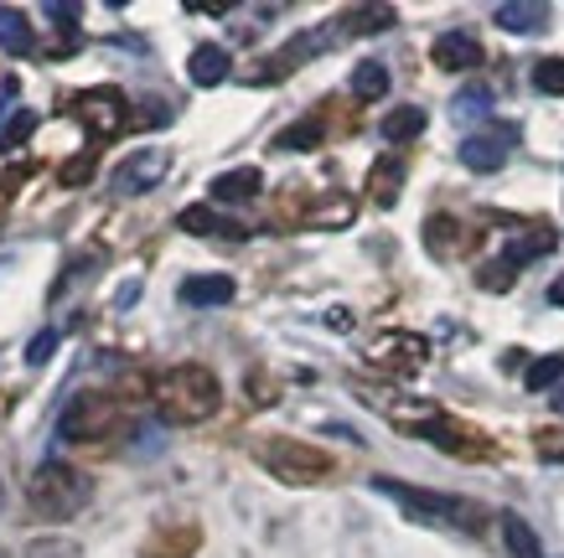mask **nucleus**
<instances>
[{"label": "nucleus", "mask_w": 564, "mask_h": 558, "mask_svg": "<svg viewBox=\"0 0 564 558\" xmlns=\"http://www.w3.org/2000/svg\"><path fill=\"white\" fill-rule=\"evenodd\" d=\"M393 21H399L393 6H352V11L337 17V26H343V36H373V32H389Z\"/></svg>", "instance_id": "obj_21"}, {"label": "nucleus", "mask_w": 564, "mask_h": 558, "mask_svg": "<svg viewBox=\"0 0 564 558\" xmlns=\"http://www.w3.org/2000/svg\"><path fill=\"white\" fill-rule=\"evenodd\" d=\"M533 88L539 94H564V57H539L533 63Z\"/></svg>", "instance_id": "obj_31"}, {"label": "nucleus", "mask_w": 564, "mask_h": 558, "mask_svg": "<svg viewBox=\"0 0 564 558\" xmlns=\"http://www.w3.org/2000/svg\"><path fill=\"white\" fill-rule=\"evenodd\" d=\"M0 47L11 52V57H32L36 52L32 21H26V11H17V6H0Z\"/></svg>", "instance_id": "obj_18"}, {"label": "nucleus", "mask_w": 564, "mask_h": 558, "mask_svg": "<svg viewBox=\"0 0 564 558\" xmlns=\"http://www.w3.org/2000/svg\"><path fill=\"white\" fill-rule=\"evenodd\" d=\"M166 171H172V151H155V145L151 151H130V161L109 176V186H115V197H145V192L166 182Z\"/></svg>", "instance_id": "obj_8"}, {"label": "nucleus", "mask_w": 564, "mask_h": 558, "mask_svg": "<svg viewBox=\"0 0 564 558\" xmlns=\"http://www.w3.org/2000/svg\"><path fill=\"white\" fill-rule=\"evenodd\" d=\"M430 63L445 73H471L481 63V42L471 32H441L430 47Z\"/></svg>", "instance_id": "obj_11"}, {"label": "nucleus", "mask_w": 564, "mask_h": 558, "mask_svg": "<svg viewBox=\"0 0 564 558\" xmlns=\"http://www.w3.org/2000/svg\"><path fill=\"white\" fill-rule=\"evenodd\" d=\"M425 124H430L425 109H420V103H404V109H393V114L383 119V140H389V145L420 140V135H425Z\"/></svg>", "instance_id": "obj_22"}, {"label": "nucleus", "mask_w": 564, "mask_h": 558, "mask_svg": "<svg viewBox=\"0 0 564 558\" xmlns=\"http://www.w3.org/2000/svg\"><path fill=\"white\" fill-rule=\"evenodd\" d=\"M508 140L502 130H487V135H466L462 140V166L481 171V176H492V171L508 166Z\"/></svg>", "instance_id": "obj_12"}, {"label": "nucleus", "mask_w": 564, "mask_h": 558, "mask_svg": "<svg viewBox=\"0 0 564 558\" xmlns=\"http://www.w3.org/2000/svg\"><path fill=\"white\" fill-rule=\"evenodd\" d=\"M564 378V352H549V357H539V362H529V372H523V383H529V393H544V389H554Z\"/></svg>", "instance_id": "obj_28"}, {"label": "nucleus", "mask_w": 564, "mask_h": 558, "mask_svg": "<svg viewBox=\"0 0 564 558\" xmlns=\"http://www.w3.org/2000/svg\"><path fill=\"white\" fill-rule=\"evenodd\" d=\"M192 548H197V527H182V533H155L151 543H145V558H187Z\"/></svg>", "instance_id": "obj_27"}, {"label": "nucleus", "mask_w": 564, "mask_h": 558, "mask_svg": "<svg viewBox=\"0 0 564 558\" xmlns=\"http://www.w3.org/2000/svg\"><path fill=\"white\" fill-rule=\"evenodd\" d=\"M234 300V280L228 274H192V280H182V305H228Z\"/></svg>", "instance_id": "obj_17"}, {"label": "nucleus", "mask_w": 564, "mask_h": 558, "mask_svg": "<svg viewBox=\"0 0 564 558\" xmlns=\"http://www.w3.org/2000/svg\"><path fill=\"white\" fill-rule=\"evenodd\" d=\"M533 450H539L544 460H554V466H564V429H554V424L539 429V435H533Z\"/></svg>", "instance_id": "obj_33"}, {"label": "nucleus", "mask_w": 564, "mask_h": 558, "mask_svg": "<svg viewBox=\"0 0 564 558\" xmlns=\"http://www.w3.org/2000/svg\"><path fill=\"white\" fill-rule=\"evenodd\" d=\"M73 114L88 124V135H99V140H115L124 135V124H130V99H124L120 88H88V94H78L73 99Z\"/></svg>", "instance_id": "obj_6"}, {"label": "nucleus", "mask_w": 564, "mask_h": 558, "mask_svg": "<svg viewBox=\"0 0 564 558\" xmlns=\"http://www.w3.org/2000/svg\"><path fill=\"white\" fill-rule=\"evenodd\" d=\"M502 543H508V554L513 558H544V548H539V538H533V527L523 523V517H502Z\"/></svg>", "instance_id": "obj_24"}, {"label": "nucleus", "mask_w": 564, "mask_h": 558, "mask_svg": "<svg viewBox=\"0 0 564 558\" xmlns=\"http://www.w3.org/2000/svg\"><path fill=\"white\" fill-rule=\"evenodd\" d=\"M120 429H124V408H120V398H109V393H78V398H68L63 419H57V435L68 445L115 440Z\"/></svg>", "instance_id": "obj_4"}, {"label": "nucleus", "mask_w": 564, "mask_h": 558, "mask_svg": "<svg viewBox=\"0 0 564 558\" xmlns=\"http://www.w3.org/2000/svg\"><path fill=\"white\" fill-rule=\"evenodd\" d=\"M399 192H404V161H399V155L373 161V171H368V197H373V207H393Z\"/></svg>", "instance_id": "obj_16"}, {"label": "nucleus", "mask_w": 564, "mask_h": 558, "mask_svg": "<svg viewBox=\"0 0 564 558\" xmlns=\"http://www.w3.org/2000/svg\"><path fill=\"white\" fill-rule=\"evenodd\" d=\"M78 17H84V11H78V6H68V0H52V6H47V21H63L68 32L78 26Z\"/></svg>", "instance_id": "obj_36"}, {"label": "nucleus", "mask_w": 564, "mask_h": 558, "mask_svg": "<svg viewBox=\"0 0 564 558\" xmlns=\"http://www.w3.org/2000/svg\"><path fill=\"white\" fill-rule=\"evenodd\" d=\"M352 212H358V207H352V197L332 192L326 203L306 207V212H301V222H306V228H347V222H352Z\"/></svg>", "instance_id": "obj_23"}, {"label": "nucleus", "mask_w": 564, "mask_h": 558, "mask_svg": "<svg viewBox=\"0 0 564 558\" xmlns=\"http://www.w3.org/2000/svg\"><path fill=\"white\" fill-rule=\"evenodd\" d=\"M322 119H301V124H291V130H280V135H274V151H316V145H322Z\"/></svg>", "instance_id": "obj_25"}, {"label": "nucleus", "mask_w": 564, "mask_h": 558, "mask_svg": "<svg viewBox=\"0 0 564 558\" xmlns=\"http://www.w3.org/2000/svg\"><path fill=\"white\" fill-rule=\"evenodd\" d=\"M492 17H497V26H502V32L533 36V32H544V26H549V6H544V0H508V6H497Z\"/></svg>", "instance_id": "obj_13"}, {"label": "nucleus", "mask_w": 564, "mask_h": 558, "mask_svg": "<svg viewBox=\"0 0 564 558\" xmlns=\"http://www.w3.org/2000/svg\"><path fill=\"white\" fill-rule=\"evenodd\" d=\"M213 203H249V197H259L264 192V171L259 166H239V171H223V176H213Z\"/></svg>", "instance_id": "obj_14"}, {"label": "nucleus", "mask_w": 564, "mask_h": 558, "mask_svg": "<svg viewBox=\"0 0 564 558\" xmlns=\"http://www.w3.org/2000/svg\"><path fill=\"white\" fill-rule=\"evenodd\" d=\"M513 280H518V270H508V264H502V259H497V264H487V270H481V289H513Z\"/></svg>", "instance_id": "obj_34"}, {"label": "nucleus", "mask_w": 564, "mask_h": 558, "mask_svg": "<svg viewBox=\"0 0 564 558\" xmlns=\"http://www.w3.org/2000/svg\"><path fill=\"white\" fill-rule=\"evenodd\" d=\"M451 109H456V119H481V114H487V109H492V88H481V84L462 88Z\"/></svg>", "instance_id": "obj_29"}, {"label": "nucleus", "mask_w": 564, "mask_h": 558, "mask_svg": "<svg viewBox=\"0 0 564 558\" xmlns=\"http://www.w3.org/2000/svg\"><path fill=\"white\" fill-rule=\"evenodd\" d=\"M218 404H223V389L203 362H182V368L155 378V408H161L166 424H203L218 414Z\"/></svg>", "instance_id": "obj_1"}, {"label": "nucleus", "mask_w": 564, "mask_h": 558, "mask_svg": "<svg viewBox=\"0 0 564 558\" xmlns=\"http://www.w3.org/2000/svg\"><path fill=\"white\" fill-rule=\"evenodd\" d=\"M228 68H234L228 47H213V42L192 52V63H187V73H192V84H197V88H218L223 78H228Z\"/></svg>", "instance_id": "obj_19"}, {"label": "nucleus", "mask_w": 564, "mask_h": 558, "mask_svg": "<svg viewBox=\"0 0 564 558\" xmlns=\"http://www.w3.org/2000/svg\"><path fill=\"white\" fill-rule=\"evenodd\" d=\"M383 496H393V502H404V507L420 517V523H456V527H481V507H471V502H462V496H441V491H414L404 486V481H393V475H378L373 481Z\"/></svg>", "instance_id": "obj_5"}, {"label": "nucleus", "mask_w": 564, "mask_h": 558, "mask_svg": "<svg viewBox=\"0 0 564 558\" xmlns=\"http://www.w3.org/2000/svg\"><path fill=\"white\" fill-rule=\"evenodd\" d=\"M52 352H57V331L47 326V331H36V337H32V347H26V362H32V368H42Z\"/></svg>", "instance_id": "obj_35"}, {"label": "nucleus", "mask_w": 564, "mask_h": 558, "mask_svg": "<svg viewBox=\"0 0 564 558\" xmlns=\"http://www.w3.org/2000/svg\"><path fill=\"white\" fill-rule=\"evenodd\" d=\"M414 435H420V440H430L435 450H445V456H456V460H487V456H492L487 435H477L471 424L445 419V414H425V424H414Z\"/></svg>", "instance_id": "obj_7"}, {"label": "nucleus", "mask_w": 564, "mask_h": 558, "mask_svg": "<svg viewBox=\"0 0 564 558\" xmlns=\"http://www.w3.org/2000/svg\"><path fill=\"white\" fill-rule=\"evenodd\" d=\"M554 243H560V233H554V228H529V233H518L513 243H508V249H502V264H508V270H523V264H529V259L549 254V249H554Z\"/></svg>", "instance_id": "obj_20"}, {"label": "nucleus", "mask_w": 564, "mask_h": 558, "mask_svg": "<svg viewBox=\"0 0 564 558\" xmlns=\"http://www.w3.org/2000/svg\"><path fill=\"white\" fill-rule=\"evenodd\" d=\"M352 94H358L362 103L383 99V94H389V68H383V63H358V68H352Z\"/></svg>", "instance_id": "obj_26"}, {"label": "nucleus", "mask_w": 564, "mask_h": 558, "mask_svg": "<svg viewBox=\"0 0 564 558\" xmlns=\"http://www.w3.org/2000/svg\"><path fill=\"white\" fill-rule=\"evenodd\" d=\"M425 249H430L435 259H462L466 249H471V238H466L462 222L445 218V212H441V218H430V222H425Z\"/></svg>", "instance_id": "obj_15"}, {"label": "nucleus", "mask_w": 564, "mask_h": 558, "mask_svg": "<svg viewBox=\"0 0 564 558\" xmlns=\"http://www.w3.org/2000/svg\"><path fill=\"white\" fill-rule=\"evenodd\" d=\"M32 130H36V109H17V119L0 130V155H6V151H21V140L32 135Z\"/></svg>", "instance_id": "obj_32"}, {"label": "nucleus", "mask_w": 564, "mask_h": 558, "mask_svg": "<svg viewBox=\"0 0 564 558\" xmlns=\"http://www.w3.org/2000/svg\"><path fill=\"white\" fill-rule=\"evenodd\" d=\"M373 368H383V372H399V378H410V372H420L425 368V357H430V347H425V337H414V331H389V337H378L373 341Z\"/></svg>", "instance_id": "obj_9"}, {"label": "nucleus", "mask_w": 564, "mask_h": 558, "mask_svg": "<svg viewBox=\"0 0 564 558\" xmlns=\"http://www.w3.org/2000/svg\"><path fill=\"white\" fill-rule=\"evenodd\" d=\"M32 176V166H11L6 176H0V197H17V186Z\"/></svg>", "instance_id": "obj_37"}, {"label": "nucleus", "mask_w": 564, "mask_h": 558, "mask_svg": "<svg viewBox=\"0 0 564 558\" xmlns=\"http://www.w3.org/2000/svg\"><path fill=\"white\" fill-rule=\"evenodd\" d=\"M254 456H259V466H264L274 481H285V486H322V481H332V471H337V460L326 456V450H316V445H306V440H285V435H270Z\"/></svg>", "instance_id": "obj_2"}, {"label": "nucleus", "mask_w": 564, "mask_h": 558, "mask_svg": "<svg viewBox=\"0 0 564 558\" xmlns=\"http://www.w3.org/2000/svg\"><path fill=\"white\" fill-rule=\"evenodd\" d=\"M176 228L182 233H197V238H249V228H243L239 218H223L213 203H197V207H182V218H176Z\"/></svg>", "instance_id": "obj_10"}, {"label": "nucleus", "mask_w": 564, "mask_h": 558, "mask_svg": "<svg viewBox=\"0 0 564 558\" xmlns=\"http://www.w3.org/2000/svg\"><path fill=\"white\" fill-rule=\"evenodd\" d=\"M26 502H32L36 517H47V523H63L73 512L88 502V481L73 466L63 460H47V466H36V475L26 481Z\"/></svg>", "instance_id": "obj_3"}, {"label": "nucleus", "mask_w": 564, "mask_h": 558, "mask_svg": "<svg viewBox=\"0 0 564 558\" xmlns=\"http://www.w3.org/2000/svg\"><path fill=\"white\" fill-rule=\"evenodd\" d=\"M549 305H560V310H564V274L554 280V285H549Z\"/></svg>", "instance_id": "obj_39"}, {"label": "nucleus", "mask_w": 564, "mask_h": 558, "mask_svg": "<svg viewBox=\"0 0 564 558\" xmlns=\"http://www.w3.org/2000/svg\"><path fill=\"white\" fill-rule=\"evenodd\" d=\"M94 171H99V155H94V151H78L73 161H63V166H57V182H63V186H84Z\"/></svg>", "instance_id": "obj_30"}, {"label": "nucleus", "mask_w": 564, "mask_h": 558, "mask_svg": "<svg viewBox=\"0 0 564 558\" xmlns=\"http://www.w3.org/2000/svg\"><path fill=\"white\" fill-rule=\"evenodd\" d=\"M326 326H332V331H352V316H347V310H332V316H326Z\"/></svg>", "instance_id": "obj_38"}]
</instances>
